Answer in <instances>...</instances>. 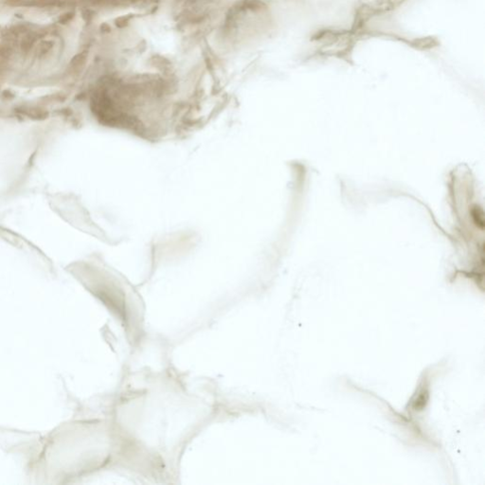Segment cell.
<instances>
[{"instance_id": "obj_4", "label": "cell", "mask_w": 485, "mask_h": 485, "mask_svg": "<svg viewBox=\"0 0 485 485\" xmlns=\"http://www.w3.org/2000/svg\"><path fill=\"white\" fill-rule=\"evenodd\" d=\"M132 18V16H128V15H125V16H121V17H119L117 20H116V25L120 28H123L125 26H127L129 22H130V19Z\"/></svg>"}, {"instance_id": "obj_7", "label": "cell", "mask_w": 485, "mask_h": 485, "mask_svg": "<svg viewBox=\"0 0 485 485\" xmlns=\"http://www.w3.org/2000/svg\"><path fill=\"white\" fill-rule=\"evenodd\" d=\"M91 17H92V16H91V11H89V10H85V11H83V12H82V18H83V19H84L86 22H88L89 20H91Z\"/></svg>"}, {"instance_id": "obj_1", "label": "cell", "mask_w": 485, "mask_h": 485, "mask_svg": "<svg viewBox=\"0 0 485 485\" xmlns=\"http://www.w3.org/2000/svg\"><path fill=\"white\" fill-rule=\"evenodd\" d=\"M428 399H429V392H428V386L425 383H423L411 400L410 406L412 410L414 411L424 410L426 405L428 404Z\"/></svg>"}, {"instance_id": "obj_5", "label": "cell", "mask_w": 485, "mask_h": 485, "mask_svg": "<svg viewBox=\"0 0 485 485\" xmlns=\"http://www.w3.org/2000/svg\"><path fill=\"white\" fill-rule=\"evenodd\" d=\"M73 17H74V12H67L59 18V22L60 24L65 25V24L69 23L70 21H71Z\"/></svg>"}, {"instance_id": "obj_3", "label": "cell", "mask_w": 485, "mask_h": 485, "mask_svg": "<svg viewBox=\"0 0 485 485\" xmlns=\"http://www.w3.org/2000/svg\"><path fill=\"white\" fill-rule=\"evenodd\" d=\"M85 60H86V52H81V53L76 55L75 57L71 60V64L70 65H73L74 67H79V66H81V65H82L84 63Z\"/></svg>"}, {"instance_id": "obj_6", "label": "cell", "mask_w": 485, "mask_h": 485, "mask_svg": "<svg viewBox=\"0 0 485 485\" xmlns=\"http://www.w3.org/2000/svg\"><path fill=\"white\" fill-rule=\"evenodd\" d=\"M388 7L391 8V9H393V8H396L398 7L399 5H401L404 0H385Z\"/></svg>"}, {"instance_id": "obj_2", "label": "cell", "mask_w": 485, "mask_h": 485, "mask_svg": "<svg viewBox=\"0 0 485 485\" xmlns=\"http://www.w3.org/2000/svg\"><path fill=\"white\" fill-rule=\"evenodd\" d=\"M408 45L418 50H429L440 46L439 40L434 36L415 38L408 42Z\"/></svg>"}]
</instances>
